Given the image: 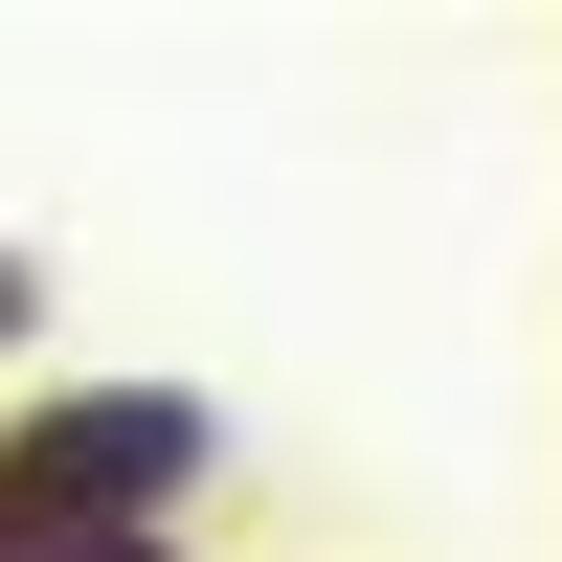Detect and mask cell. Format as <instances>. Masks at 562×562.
Here are the masks:
<instances>
[{
  "instance_id": "6da1fadb",
  "label": "cell",
  "mask_w": 562,
  "mask_h": 562,
  "mask_svg": "<svg viewBox=\"0 0 562 562\" xmlns=\"http://www.w3.org/2000/svg\"><path fill=\"white\" fill-rule=\"evenodd\" d=\"M0 473H45L90 540H203V495H225V405L180 383V360H113V383H23V405H0Z\"/></svg>"
},
{
  "instance_id": "7a4b0ae2",
  "label": "cell",
  "mask_w": 562,
  "mask_h": 562,
  "mask_svg": "<svg viewBox=\"0 0 562 562\" xmlns=\"http://www.w3.org/2000/svg\"><path fill=\"white\" fill-rule=\"evenodd\" d=\"M45 315H68V270H45V248H23V225H0V405H23V383H45Z\"/></svg>"
},
{
  "instance_id": "277c9868",
  "label": "cell",
  "mask_w": 562,
  "mask_h": 562,
  "mask_svg": "<svg viewBox=\"0 0 562 562\" xmlns=\"http://www.w3.org/2000/svg\"><path fill=\"white\" fill-rule=\"evenodd\" d=\"M90 562H203V540H90Z\"/></svg>"
},
{
  "instance_id": "3957f363",
  "label": "cell",
  "mask_w": 562,
  "mask_h": 562,
  "mask_svg": "<svg viewBox=\"0 0 562 562\" xmlns=\"http://www.w3.org/2000/svg\"><path fill=\"white\" fill-rule=\"evenodd\" d=\"M0 562H90V518H68L45 473H0Z\"/></svg>"
}]
</instances>
